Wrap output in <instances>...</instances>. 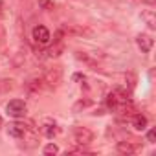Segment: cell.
Wrapping results in <instances>:
<instances>
[{"label": "cell", "instance_id": "obj_8", "mask_svg": "<svg viewBox=\"0 0 156 156\" xmlns=\"http://www.w3.org/2000/svg\"><path fill=\"white\" fill-rule=\"evenodd\" d=\"M118 151L121 154H132L138 151V145H132L130 141H118Z\"/></svg>", "mask_w": 156, "mask_h": 156}, {"label": "cell", "instance_id": "obj_14", "mask_svg": "<svg viewBox=\"0 0 156 156\" xmlns=\"http://www.w3.org/2000/svg\"><path fill=\"white\" fill-rule=\"evenodd\" d=\"M44 134H46L48 138H53V136L57 134V127H55V125H44Z\"/></svg>", "mask_w": 156, "mask_h": 156}, {"label": "cell", "instance_id": "obj_20", "mask_svg": "<svg viewBox=\"0 0 156 156\" xmlns=\"http://www.w3.org/2000/svg\"><path fill=\"white\" fill-rule=\"evenodd\" d=\"M0 123H2V119H0Z\"/></svg>", "mask_w": 156, "mask_h": 156}, {"label": "cell", "instance_id": "obj_2", "mask_svg": "<svg viewBox=\"0 0 156 156\" xmlns=\"http://www.w3.org/2000/svg\"><path fill=\"white\" fill-rule=\"evenodd\" d=\"M73 140L79 145H88L94 141V132L88 130L87 127H75L73 129Z\"/></svg>", "mask_w": 156, "mask_h": 156}, {"label": "cell", "instance_id": "obj_7", "mask_svg": "<svg viewBox=\"0 0 156 156\" xmlns=\"http://www.w3.org/2000/svg\"><path fill=\"white\" fill-rule=\"evenodd\" d=\"M42 79H30L28 83H26V90L30 92V94H37V92H41V88H42Z\"/></svg>", "mask_w": 156, "mask_h": 156}, {"label": "cell", "instance_id": "obj_13", "mask_svg": "<svg viewBox=\"0 0 156 156\" xmlns=\"http://www.w3.org/2000/svg\"><path fill=\"white\" fill-rule=\"evenodd\" d=\"M11 88H13V81L0 79V92H9Z\"/></svg>", "mask_w": 156, "mask_h": 156}, {"label": "cell", "instance_id": "obj_16", "mask_svg": "<svg viewBox=\"0 0 156 156\" xmlns=\"http://www.w3.org/2000/svg\"><path fill=\"white\" fill-rule=\"evenodd\" d=\"M57 152H59V147L55 143H48L44 147V154H57Z\"/></svg>", "mask_w": 156, "mask_h": 156}, {"label": "cell", "instance_id": "obj_5", "mask_svg": "<svg viewBox=\"0 0 156 156\" xmlns=\"http://www.w3.org/2000/svg\"><path fill=\"white\" fill-rule=\"evenodd\" d=\"M136 42H138V48L143 51V53H149L151 50H152V44H154V41H152V37H149V35H145V33H141V35H138V39H136Z\"/></svg>", "mask_w": 156, "mask_h": 156}, {"label": "cell", "instance_id": "obj_18", "mask_svg": "<svg viewBox=\"0 0 156 156\" xmlns=\"http://www.w3.org/2000/svg\"><path fill=\"white\" fill-rule=\"evenodd\" d=\"M154 138H156V130H154V129H151V130L147 132V140H149L151 143H154Z\"/></svg>", "mask_w": 156, "mask_h": 156}, {"label": "cell", "instance_id": "obj_11", "mask_svg": "<svg viewBox=\"0 0 156 156\" xmlns=\"http://www.w3.org/2000/svg\"><path fill=\"white\" fill-rule=\"evenodd\" d=\"M62 50H64L62 42H61V41H57V42H55V44L48 50V55H50V57H59V55L62 53Z\"/></svg>", "mask_w": 156, "mask_h": 156}, {"label": "cell", "instance_id": "obj_15", "mask_svg": "<svg viewBox=\"0 0 156 156\" xmlns=\"http://www.w3.org/2000/svg\"><path fill=\"white\" fill-rule=\"evenodd\" d=\"M39 6L42 8V9H46V11H50V9H53V0H39Z\"/></svg>", "mask_w": 156, "mask_h": 156}, {"label": "cell", "instance_id": "obj_6", "mask_svg": "<svg viewBox=\"0 0 156 156\" xmlns=\"http://www.w3.org/2000/svg\"><path fill=\"white\" fill-rule=\"evenodd\" d=\"M8 132H9V136H13V138H24V136H26V127L20 125V123H11V125L8 127Z\"/></svg>", "mask_w": 156, "mask_h": 156}, {"label": "cell", "instance_id": "obj_10", "mask_svg": "<svg viewBox=\"0 0 156 156\" xmlns=\"http://www.w3.org/2000/svg\"><path fill=\"white\" fill-rule=\"evenodd\" d=\"M132 125H134V129L143 130V129L147 127V118H145L143 114H136V116H134V119H132Z\"/></svg>", "mask_w": 156, "mask_h": 156}, {"label": "cell", "instance_id": "obj_19", "mask_svg": "<svg viewBox=\"0 0 156 156\" xmlns=\"http://www.w3.org/2000/svg\"><path fill=\"white\" fill-rule=\"evenodd\" d=\"M0 17H4V13H2V4H0Z\"/></svg>", "mask_w": 156, "mask_h": 156}, {"label": "cell", "instance_id": "obj_4", "mask_svg": "<svg viewBox=\"0 0 156 156\" xmlns=\"http://www.w3.org/2000/svg\"><path fill=\"white\" fill-rule=\"evenodd\" d=\"M50 31H48V28H44V26H35L33 28V41L35 42H39V44H48L50 42Z\"/></svg>", "mask_w": 156, "mask_h": 156}, {"label": "cell", "instance_id": "obj_9", "mask_svg": "<svg viewBox=\"0 0 156 156\" xmlns=\"http://www.w3.org/2000/svg\"><path fill=\"white\" fill-rule=\"evenodd\" d=\"M141 19L147 22V26H149L151 30H154V28H156V17H154V11H151V9L143 11V13H141Z\"/></svg>", "mask_w": 156, "mask_h": 156}, {"label": "cell", "instance_id": "obj_12", "mask_svg": "<svg viewBox=\"0 0 156 156\" xmlns=\"http://www.w3.org/2000/svg\"><path fill=\"white\" fill-rule=\"evenodd\" d=\"M77 59H79V61H83V62H87L92 70H98V62L96 61H92L87 53H81V51H77Z\"/></svg>", "mask_w": 156, "mask_h": 156}, {"label": "cell", "instance_id": "obj_17", "mask_svg": "<svg viewBox=\"0 0 156 156\" xmlns=\"http://www.w3.org/2000/svg\"><path fill=\"white\" fill-rule=\"evenodd\" d=\"M88 105H90V101H79V103H77V105L73 107V110L77 112L79 108H85V107H88Z\"/></svg>", "mask_w": 156, "mask_h": 156}, {"label": "cell", "instance_id": "obj_1", "mask_svg": "<svg viewBox=\"0 0 156 156\" xmlns=\"http://www.w3.org/2000/svg\"><path fill=\"white\" fill-rule=\"evenodd\" d=\"M26 110H28V107H26V103H24L22 99H11V101L6 105V112H8V116H11V118H24Z\"/></svg>", "mask_w": 156, "mask_h": 156}, {"label": "cell", "instance_id": "obj_3", "mask_svg": "<svg viewBox=\"0 0 156 156\" xmlns=\"http://www.w3.org/2000/svg\"><path fill=\"white\" fill-rule=\"evenodd\" d=\"M61 77H62V70H61L59 66H53V68H50V70L44 73V81H46L48 85L55 87V85L61 83Z\"/></svg>", "mask_w": 156, "mask_h": 156}]
</instances>
